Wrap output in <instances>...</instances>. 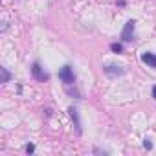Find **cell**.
I'll use <instances>...</instances> for the list:
<instances>
[{
	"instance_id": "6da1fadb",
	"label": "cell",
	"mask_w": 156,
	"mask_h": 156,
	"mask_svg": "<svg viewBox=\"0 0 156 156\" xmlns=\"http://www.w3.org/2000/svg\"><path fill=\"white\" fill-rule=\"evenodd\" d=\"M59 79H61L66 87H70V85L75 83V73H73V68H72L70 64H66V66H62V68L59 70Z\"/></svg>"
},
{
	"instance_id": "7a4b0ae2",
	"label": "cell",
	"mask_w": 156,
	"mask_h": 156,
	"mask_svg": "<svg viewBox=\"0 0 156 156\" xmlns=\"http://www.w3.org/2000/svg\"><path fill=\"white\" fill-rule=\"evenodd\" d=\"M134 28H136V22H134V20H129V22L125 24V28H123V31H121V41H123V42L134 41Z\"/></svg>"
},
{
	"instance_id": "3957f363",
	"label": "cell",
	"mask_w": 156,
	"mask_h": 156,
	"mask_svg": "<svg viewBox=\"0 0 156 156\" xmlns=\"http://www.w3.org/2000/svg\"><path fill=\"white\" fill-rule=\"evenodd\" d=\"M103 70H105V73L110 75V77H118V75H123V73H125V68H123V66H116V64H105Z\"/></svg>"
},
{
	"instance_id": "277c9868",
	"label": "cell",
	"mask_w": 156,
	"mask_h": 156,
	"mask_svg": "<svg viewBox=\"0 0 156 156\" xmlns=\"http://www.w3.org/2000/svg\"><path fill=\"white\" fill-rule=\"evenodd\" d=\"M31 72H33V77L37 81H48V73L46 72H42V68H41V64L39 62H33V66H31Z\"/></svg>"
},
{
	"instance_id": "5b68a950",
	"label": "cell",
	"mask_w": 156,
	"mask_h": 156,
	"mask_svg": "<svg viewBox=\"0 0 156 156\" xmlns=\"http://www.w3.org/2000/svg\"><path fill=\"white\" fill-rule=\"evenodd\" d=\"M68 112H70V116H72V119H73V127H75V132L81 136V134H83V129H81V119H79V114H77V108L70 107V108H68Z\"/></svg>"
},
{
	"instance_id": "8992f818",
	"label": "cell",
	"mask_w": 156,
	"mask_h": 156,
	"mask_svg": "<svg viewBox=\"0 0 156 156\" xmlns=\"http://www.w3.org/2000/svg\"><path fill=\"white\" fill-rule=\"evenodd\" d=\"M141 61H143L145 64H149L151 68H156V53H152V51H145V53L141 55Z\"/></svg>"
},
{
	"instance_id": "52a82bcc",
	"label": "cell",
	"mask_w": 156,
	"mask_h": 156,
	"mask_svg": "<svg viewBox=\"0 0 156 156\" xmlns=\"http://www.w3.org/2000/svg\"><path fill=\"white\" fill-rule=\"evenodd\" d=\"M0 72H2V83H9L11 73L8 72V68H0Z\"/></svg>"
},
{
	"instance_id": "ba28073f",
	"label": "cell",
	"mask_w": 156,
	"mask_h": 156,
	"mask_svg": "<svg viewBox=\"0 0 156 156\" xmlns=\"http://www.w3.org/2000/svg\"><path fill=\"white\" fill-rule=\"evenodd\" d=\"M110 50H112L114 53H121V51H123V46H121L119 42H112V44H110Z\"/></svg>"
},
{
	"instance_id": "9c48e42d",
	"label": "cell",
	"mask_w": 156,
	"mask_h": 156,
	"mask_svg": "<svg viewBox=\"0 0 156 156\" xmlns=\"http://www.w3.org/2000/svg\"><path fill=\"white\" fill-rule=\"evenodd\" d=\"M24 151H26V152H28V154H31V152H35V145H33V143H28V145H26V149H24Z\"/></svg>"
},
{
	"instance_id": "30bf717a",
	"label": "cell",
	"mask_w": 156,
	"mask_h": 156,
	"mask_svg": "<svg viewBox=\"0 0 156 156\" xmlns=\"http://www.w3.org/2000/svg\"><path fill=\"white\" fill-rule=\"evenodd\" d=\"M143 147H145V149H152V143H151V140H143Z\"/></svg>"
},
{
	"instance_id": "8fae6325",
	"label": "cell",
	"mask_w": 156,
	"mask_h": 156,
	"mask_svg": "<svg viewBox=\"0 0 156 156\" xmlns=\"http://www.w3.org/2000/svg\"><path fill=\"white\" fill-rule=\"evenodd\" d=\"M94 152H96V154H101V152H103V154H107V151H101V149H98V147L94 149Z\"/></svg>"
},
{
	"instance_id": "7c38bea8",
	"label": "cell",
	"mask_w": 156,
	"mask_h": 156,
	"mask_svg": "<svg viewBox=\"0 0 156 156\" xmlns=\"http://www.w3.org/2000/svg\"><path fill=\"white\" fill-rule=\"evenodd\" d=\"M152 98H154V99H156V85H154V87H152Z\"/></svg>"
}]
</instances>
